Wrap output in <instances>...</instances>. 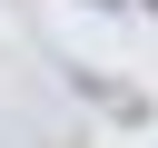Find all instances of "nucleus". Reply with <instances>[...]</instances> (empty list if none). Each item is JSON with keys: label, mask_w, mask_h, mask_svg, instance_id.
I'll return each instance as SVG.
<instances>
[{"label": "nucleus", "mask_w": 158, "mask_h": 148, "mask_svg": "<svg viewBox=\"0 0 158 148\" xmlns=\"http://www.w3.org/2000/svg\"><path fill=\"white\" fill-rule=\"evenodd\" d=\"M148 10H158V0H148Z\"/></svg>", "instance_id": "nucleus-1"}]
</instances>
